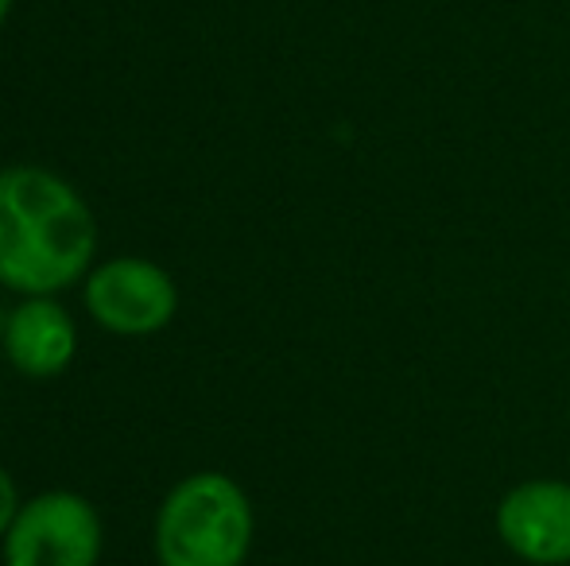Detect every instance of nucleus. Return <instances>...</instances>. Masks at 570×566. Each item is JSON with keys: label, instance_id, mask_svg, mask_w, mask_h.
<instances>
[{"label": "nucleus", "instance_id": "obj_1", "mask_svg": "<svg viewBox=\"0 0 570 566\" xmlns=\"http://www.w3.org/2000/svg\"><path fill=\"white\" fill-rule=\"evenodd\" d=\"M94 249V214L67 179L43 167L0 171V284L8 291H67L86 276Z\"/></svg>", "mask_w": 570, "mask_h": 566}, {"label": "nucleus", "instance_id": "obj_2", "mask_svg": "<svg viewBox=\"0 0 570 566\" xmlns=\"http://www.w3.org/2000/svg\"><path fill=\"white\" fill-rule=\"evenodd\" d=\"M253 547V505L218 469L175 485L156 516L159 566H245Z\"/></svg>", "mask_w": 570, "mask_h": 566}, {"label": "nucleus", "instance_id": "obj_3", "mask_svg": "<svg viewBox=\"0 0 570 566\" xmlns=\"http://www.w3.org/2000/svg\"><path fill=\"white\" fill-rule=\"evenodd\" d=\"M98 508L70 489L23 500L4 536V566H98Z\"/></svg>", "mask_w": 570, "mask_h": 566}, {"label": "nucleus", "instance_id": "obj_4", "mask_svg": "<svg viewBox=\"0 0 570 566\" xmlns=\"http://www.w3.org/2000/svg\"><path fill=\"white\" fill-rule=\"evenodd\" d=\"M86 310L98 326L125 338L164 330L179 310L175 280L140 257H117L86 276Z\"/></svg>", "mask_w": 570, "mask_h": 566}, {"label": "nucleus", "instance_id": "obj_5", "mask_svg": "<svg viewBox=\"0 0 570 566\" xmlns=\"http://www.w3.org/2000/svg\"><path fill=\"white\" fill-rule=\"evenodd\" d=\"M497 536L535 566L570 563V481H524L497 505Z\"/></svg>", "mask_w": 570, "mask_h": 566}, {"label": "nucleus", "instance_id": "obj_6", "mask_svg": "<svg viewBox=\"0 0 570 566\" xmlns=\"http://www.w3.org/2000/svg\"><path fill=\"white\" fill-rule=\"evenodd\" d=\"M4 354L16 373L31 380H51L67 373L78 354V326L51 295H28L4 318Z\"/></svg>", "mask_w": 570, "mask_h": 566}, {"label": "nucleus", "instance_id": "obj_7", "mask_svg": "<svg viewBox=\"0 0 570 566\" xmlns=\"http://www.w3.org/2000/svg\"><path fill=\"white\" fill-rule=\"evenodd\" d=\"M16 513H20V497H16V485H12V477H8V469L0 466V539L8 536Z\"/></svg>", "mask_w": 570, "mask_h": 566}, {"label": "nucleus", "instance_id": "obj_8", "mask_svg": "<svg viewBox=\"0 0 570 566\" xmlns=\"http://www.w3.org/2000/svg\"><path fill=\"white\" fill-rule=\"evenodd\" d=\"M8 8H12V0H0V23L8 20Z\"/></svg>", "mask_w": 570, "mask_h": 566}, {"label": "nucleus", "instance_id": "obj_9", "mask_svg": "<svg viewBox=\"0 0 570 566\" xmlns=\"http://www.w3.org/2000/svg\"><path fill=\"white\" fill-rule=\"evenodd\" d=\"M0 346H4V315H0Z\"/></svg>", "mask_w": 570, "mask_h": 566}]
</instances>
